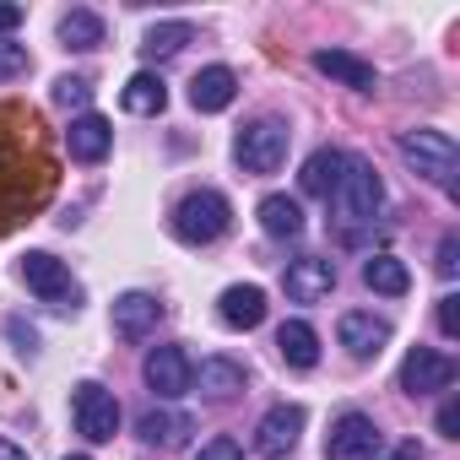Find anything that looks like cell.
<instances>
[{
	"label": "cell",
	"mask_w": 460,
	"mask_h": 460,
	"mask_svg": "<svg viewBox=\"0 0 460 460\" xmlns=\"http://www.w3.org/2000/svg\"><path fill=\"white\" fill-rule=\"evenodd\" d=\"M66 460H87V455H66Z\"/></svg>",
	"instance_id": "obj_36"
},
{
	"label": "cell",
	"mask_w": 460,
	"mask_h": 460,
	"mask_svg": "<svg viewBox=\"0 0 460 460\" xmlns=\"http://www.w3.org/2000/svg\"><path fill=\"white\" fill-rule=\"evenodd\" d=\"M71 417H76V433L87 444H109L119 433V401L114 390H103L98 379H82L76 395H71Z\"/></svg>",
	"instance_id": "obj_5"
},
{
	"label": "cell",
	"mask_w": 460,
	"mask_h": 460,
	"mask_svg": "<svg viewBox=\"0 0 460 460\" xmlns=\"http://www.w3.org/2000/svg\"><path fill=\"white\" fill-rule=\"evenodd\" d=\"M217 314H222L227 331H255V325L266 320V293H261L255 282H239V288H227V293L217 298Z\"/></svg>",
	"instance_id": "obj_16"
},
{
	"label": "cell",
	"mask_w": 460,
	"mask_h": 460,
	"mask_svg": "<svg viewBox=\"0 0 460 460\" xmlns=\"http://www.w3.org/2000/svg\"><path fill=\"white\" fill-rule=\"evenodd\" d=\"M325 200H331V211L341 222V239H358V227H368L379 217V206H385V184L363 157H347V168H341V179H336V190Z\"/></svg>",
	"instance_id": "obj_1"
},
{
	"label": "cell",
	"mask_w": 460,
	"mask_h": 460,
	"mask_svg": "<svg viewBox=\"0 0 460 460\" xmlns=\"http://www.w3.org/2000/svg\"><path fill=\"white\" fill-rule=\"evenodd\" d=\"M60 44L66 49H98L103 44V17L98 12H66L60 17Z\"/></svg>",
	"instance_id": "obj_25"
},
{
	"label": "cell",
	"mask_w": 460,
	"mask_h": 460,
	"mask_svg": "<svg viewBox=\"0 0 460 460\" xmlns=\"http://www.w3.org/2000/svg\"><path fill=\"white\" fill-rule=\"evenodd\" d=\"M314 71L331 76V82H341V87H352V93H374V87H379V71H374L368 60L347 55V49H320V55H314Z\"/></svg>",
	"instance_id": "obj_17"
},
{
	"label": "cell",
	"mask_w": 460,
	"mask_h": 460,
	"mask_svg": "<svg viewBox=\"0 0 460 460\" xmlns=\"http://www.w3.org/2000/svg\"><path fill=\"white\" fill-rule=\"evenodd\" d=\"M298 433H304V406H298V401H282V406H271V411L261 417L255 449H261L266 460H282V455H293Z\"/></svg>",
	"instance_id": "obj_10"
},
{
	"label": "cell",
	"mask_w": 460,
	"mask_h": 460,
	"mask_svg": "<svg viewBox=\"0 0 460 460\" xmlns=\"http://www.w3.org/2000/svg\"><path fill=\"white\" fill-rule=\"evenodd\" d=\"M0 460H28V449H17L12 438H0Z\"/></svg>",
	"instance_id": "obj_35"
},
{
	"label": "cell",
	"mask_w": 460,
	"mask_h": 460,
	"mask_svg": "<svg viewBox=\"0 0 460 460\" xmlns=\"http://www.w3.org/2000/svg\"><path fill=\"white\" fill-rule=\"evenodd\" d=\"M395 152L428 179V184H438V190H455V168H460V152H455V141L444 136V130H406L401 141H395Z\"/></svg>",
	"instance_id": "obj_4"
},
{
	"label": "cell",
	"mask_w": 460,
	"mask_h": 460,
	"mask_svg": "<svg viewBox=\"0 0 460 460\" xmlns=\"http://www.w3.org/2000/svg\"><path fill=\"white\" fill-rule=\"evenodd\" d=\"M336 336H341V347H347L352 358H379V352H385V341H390V320L352 309V314H341Z\"/></svg>",
	"instance_id": "obj_14"
},
{
	"label": "cell",
	"mask_w": 460,
	"mask_h": 460,
	"mask_svg": "<svg viewBox=\"0 0 460 460\" xmlns=\"http://www.w3.org/2000/svg\"><path fill=\"white\" fill-rule=\"evenodd\" d=\"M141 379H146V390L163 395V401L184 395V390H190V358H184V347H152L146 363H141Z\"/></svg>",
	"instance_id": "obj_11"
},
{
	"label": "cell",
	"mask_w": 460,
	"mask_h": 460,
	"mask_svg": "<svg viewBox=\"0 0 460 460\" xmlns=\"http://www.w3.org/2000/svg\"><path fill=\"white\" fill-rule=\"evenodd\" d=\"M28 66H33L28 44H0V82H12V76H22Z\"/></svg>",
	"instance_id": "obj_28"
},
{
	"label": "cell",
	"mask_w": 460,
	"mask_h": 460,
	"mask_svg": "<svg viewBox=\"0 0 460 460\" xmlns=\"http://www.w3.org/2000/svg\"><path fill=\"white\" fill-rule=\"evenodd\" d=\"M190 385H200L206 395L227 401V395L244 390V363H234V358H200V368H190Z\"/></svg>",
	"instance_id": "obj_18"
},
{
	"label": "cell",
	"mask_w": 460,
	"mask_h": 460,
	"mask_svg": "<svg viewBox=\"0 0 460 460\" xmlns=\"http://www.w3.org/2000/svg\"><path fill=\"white\" fill-rule=\"evenodd\" d=\"M455 266H460V239L449 234V239L438 244V277H455Z\"/></svg>",
	"instance_id": "obj_31"
},
{
	"label": "cell",
	"mask_w": 460,
	"mask_h": 460,
	"mask_svg": "<svg viewBox=\"0 0 460 460\" xmlns=\"http://www.w3.org/2000/svg\"><path fill=\"white\" fill-rule=\"evenodd\" d=\"M438 433H444V438H460V406H455V401L438 406Z\"/></svg>",
	"instance_id": "obj_32"
},
{
	"label": "cell",
	"mask_w": 460,
	"mask_h": 460,
	"mask_svg": "<svg viewBox=\"0 0 460 460\" xmlns=\"http://www.w3.org/2000/svg\"><path fill=\"white\" fill-rule=\"evenodd\" d=\"M234 222V206H227L222 190H190L179 206H173V239L184 244H217Z\"/></svg>",
	"instance_id": "obj_2"
},
{
	"label": "cell",
	"mask_w": 460,
	"mask_h": 460,
	"mask_svg": "<svg viewBox=\"0 0 460 460\" xmlns=\"http://www.w3.org/2000/svg\"><path fill=\"white\" fill-rule=\"evenodd\" d=\"M379 449H385V433H379V422L363 417V411L336 417V428H331V438H325V460H374Z\"/></svg>",
	"instance_id": "obj_7"
},
{
	"label": "cell",
	"mask_w": 460,
	"mask_h": 460,
	"mask_svg": "<svg viewBox=\"0 0 460 460\" xmlns=\"http://www.w3.org/2000/svg\"><path fill=\"white\" fill-rule=\"evenodd\" d=\"M261 227L271 239H298L304 234V206L293 195H266L261 200Z\"/></svg>",
	"instance_id": "obj_22"
},
{
	"label": "cell",
	"mask_w": 460,
	"mask_h": 460,
	"mask_svg": "<svg viewBox=\"0 0 460 460\" xmlns=\"http://www.w3.org/2000/svg\"><path fill=\"white\" fill-rule=\"evenodd\" d=\"M55 103H60V109H82V114H87L93 87H87L82 76H60V82H55Z\"/></svg>",
	"instance_id": "obj_27"
},
{
	"label": "cell",
	"mask_w": 460,
	"mask_h": 460,
	"mask_svg": "<svg viewBox=\"0 0 460 460\" xmlns=\"http://www.w3.org/2000/svg\"><path fill=\"white\" fill-rule=\"evenodd\" d=\"M157 320H163V304L152 293H119L114 298V331L125 341H146L157 331Z\"/></svg>",
	"instance_id": "obj_13"
},
{
	"label": "cell",
	"mask_w": 460,
	"mask_h": 460,
	"mask_svg": "<svg viewBox=\"0 0 460 460\" xmlns=\"http://www.w3.org/2000/svg\"><path fill=\"white\" fill-rule=\"evenodd\" d=\"M22 28V6H0V33H17Z\"/></svg>",
	"instance_id": "obj_33"
},
{
	"label": "cell",
	"mask_w": 460,
	"mask_h": 460,
	"mask_svg": "<svg viewBox=\"0 0 460 460\" xmlns=\"http://www.w3.org/2000/svg\"><path fill=\"white\" fill-rule=\"evenodd\" d=\"M341 168H347V152H336V146H320V152L304 163V173H298L304 195H331V190H336V179H341Z\"/></svg>",
	"instance_id": "obj_23"
},
{
	"label": "cell",
	"mask_w": 460,
	"mask_h": 460,
	"mask_svg": "<svg viewBox=\"0 0 460 460\" xmlns=\"http://www.w3.org/2000/svg\"><path fill=\"white\" fill-rule=\"evenodd\" d=\"M22 282H28L49 309H76V304H82L76 277H71L55 255H44V250H28V255H22Z\"/></svg>",
	"instance_id": "obj_6"
},
{
	"label": "cell",
	"mask_w": 460,
	"mask_h": 460,
	"mask_svg": "<svg viewBox=\"0 0 460 460\" xmlns=\"http://www.w3.org/2000/svg\"><path fill=\"white\" fill-rule=\"evenodd\" d=\"M234 98H239V76L227 71V66H206V71L190 82V109H195V114H222Z\"/></svg>",
	"instance_id": "obj_15"
},
{
	"label": "cell",
	"mask_w": 460,
	"mask_h": 460,
	"mask_svg": "<svg viewBox=\"0 0 460 460\" xmlns=\"http://www.w3.org/2000/svg\"><path fill=\"white\" fill-rule=\"evenodd\" d=\"M288 146H293V130H288V119H271V114L234 136V157L244 173H277L288 163Z\"/></svg>",
	"instance_id": "obj_3"
},
{
	"label": "cell",
	"mask_w": 460,
	"mask_h": 460,
	"mask_svg": "<svg viewBox=\"0 0 460 460\" xmlns=\"http://www.w3.org/2000/svg\"><path fill=\"white\" fill-rule=\"evenodd\" d=\"M282 288H288L293 304H320V298L336 293V266H331L325 255H298V261L282 271Z\"/></svg>",
	"instance_id": "obj_9"
},
{
	"label": "cell",
	"mask_w": 460,
	"mask_h": 460,
	"mask_svg": "<svg viewBox=\"0 0 460 460\" xmlns=\"http://www.w3.org/2000/svg\"><path fill=\"white\" fill-rule=\"evenodd\" d=\"M455 304H460L455 293L438 298V331H444V336H460V309H455Z\"/></svg>",
	"instance_id": "obj_30"
},
{
	"label": "cell",
	"mask_w": 460,
	"mask_h": 460,
	"mask_svg": "<svg viewBox=\"0 0 460 460\" xmlns=\"http://www.w3.org/2000/svg\"><path fill=\"white\" fill-rule=\"evenodd\" d=\"M190 433H195L190 411H141V422H136V438L141 444H163V449H179Z\"/></svg>",
	"instance_id": "obj_19"
},
{
	"label": "cell",
	"mask_w": 460,
	"mask_h": 460,
	"mask_svg": "<svg viewBox=\"0 0 460 460\" xmlns=\"http://www.w3.org/2000/svg\"><path fill=\"white\" fill-rule=\"evenodd\" d=\"M119 103H125V114H141V119H152V114H163V109H168V87H163V76H152V71H136V76L125 82Z\"/></svg>",
	"instance_id": "obj_20"
},
{
	"label": "cell",
	"mask_w": 460,
	"mask_h": 460,
	"mask_svg": "<svg viewBox=\"0 0 460 460\" xmlns=\"http://www.w3.org/2000/svg\"><path fill=\"white\" fill-rule=\"evenodd\" d=\"M190 39H195V28H190V22H157V28H146L141 55H146V60H168V55H179Z\"/></svg>",
	"instance_id": "obj_26"
},
{
	"label": "cell",
	"mask_w": 460,
	"mask_h": 460,
	"mask_svg": "<svg viewBox=\"0 0 460 460\" xmlns=\"http://www.w3.org/2000/svg\"><path fill=\"white\" fill-rule=\"evenodd\" d=\"M363 282H368L374 293H385V298H401V293L411 288V271H406L395 255H368V261H363Z\"/></svg>",
	"instance_id": "obj_24"
},
{
	"label": "cell",
	"mask_w": 460,
	"mask_h": 460,
	"mask_svg": "<svg viewBox=\"0 0 460 460\" xmlns=\"http://www.w3.org/2000/svg\"><path fill=\"white\" fill-rule=\"evenodd\" d=\"M277 352H282L293 368H314V363H320V336H314V325H304V320H282V331H277Z\"/></svg>",
	"instance_id": "obj_21"
},
{
	"label": "cell",
	"mask_w": 460,
	"mask_h": 460,
	"mask_svg": "<svg viewBox=\"0 0 460 460\" xmlns=\"http://www.w3.org/2000/svg\"><path fill=\"white\" fill-rule=\"evenodd\" d=\"M195 460H244V449H239L234 438H206V444L195 449Z\"/></svg>",
	"instance_id": "obj_29"
},
{
	"label": "cell",
	"mask_w": 460,
	"mask_h": 460,
	"mask_svg": "<svg viewBox=\"0 0 460 460\" xmlns=\"http://www.w3.org/2000/svg\"><path fill=\"white\" fill-rule=\"evenodd\" d=\"M385 460H422V444H395Z\"/></svg>",
	"instance_id": "obj_34"
},
{
	"label": "cell",
	"mask_w": 460,
	"mask_h": 460,
	"mask_svg": "<svg viewBox=\"0 0 460 460\" xmlns=\"http://www.w3.org/2000/svg\"><path fill=\"white\" fill-rule=\"evenodd\" d=\"M455 385V358L433 352V347H411L406 363H401V390L406 395H433V390H449Z\"/></svg>",
	"instance_id": "obj_8"
},
{
	"label": "cell",
	"mask_w": 460,
	"mask_h": 460,
	"mask_svg": "<svg viewBox=\"0 0 460 460\" xmlns=\"http://www.w3.org/2000/svg\"><path fill=\"white\" fill-rule=\"evenodd\" d=\"M109 146H114V125H109L103 114L87 109V114L71 119V130H66V152H71L76 163H103Z\"/></svg>",
	"instance_id": "obj_12"
}]
</instances>
